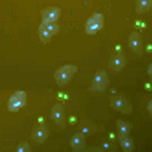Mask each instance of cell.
I'll use <instances>...</instances> for the list:
<instances>
[{"label": "cell", "instance_id": "cell-6", "mask_svg": "<svg viewBox=\"0 0 152 152\" xmlns=\"http://www.w3.org/2000/svg\"><path fill=\"white\" fill-rule=\"evenodd\" d=\"M126 64L124 55L121 52H116L113 54L110 59L109 67L113 72H118L122 70Z\"/></svg>", "mask_w": 152, "mask_h": 152}, {"label": "cell", "instance_id": "cell-9", "mask_svg": "<svg viewBox=\"0 0 152 152\" xmlns=\"http://www.w3.org/2000/svg\"><path fill=\"white\" fill-rule=\"evenodd\" d=\"M64 108L61 103H57L51 110V117L57 124L63 126L64 124Z\"/></svg>", "mask_w": 152, "mask_h": 152}, {"label": "cell", "instance_id": "cell-14", "mask_svg": "<svg viewBox=\"0 0 152 152\" xmlns=\"http://www.w3.org/2000/svg\"><path fill=\"white\" fill-rule=\"evenodd\" d=\"M151 8L152 0H136V9L138 13H145Z\"/></svg>", "mask_w": 152, "mask_h": 152}, {"label": "cell", "instance_id": "cell-3", "mask_svg": "<svg viewBox=\"0 0 152 152\" xmlns=\"http://www.w3.org/2000/svg\"><path fill=\"white\" fill-rule=\"evenodd\" d=\"M110 79L105 70H98L95 74L92 81L91 89L94 91L102 92L108 87Z\"/></svg>", "mask_w": 152, "mask_h": 152}, {"label": "cell", "instance_id": "cell-8", "mask_svg": "<svg viewBox=\"0 0 152 152\" xmlns=\"http://www.w3.org/2000/svg\"><path fill=\"white\" fill-rule=\"evenodd\" d=\"M128 45L132 51L140 54L142 49V38L140 34L137 31L132 32L129 37Z\"/></svg>", "mask_w": 152, "mask_h": 152}, {"label": "cell", "instance_id": "cell-20", "mask_svg": "<svg viewBox=\"0 0 152 152\" xmlns=\"http://www.w3.org/2000/svg\"><path fill=\"white\" fill-rule=\"evenodd\" d=\"M37 121H38V123H40V124H42V123H44V118L42 117H38Z\"/></svg>", "mask_w": 152, "mask_h": 152}, {"label": "cell", "instance_id": "cell-15", "mask_svg": "<svg viewBox=\"0 0 152 152\" xmlns=\"http://www.w3.org/2000/svg\"><path fill=\"white\" fill-rule=\"evenodd\" d=\"M38 33L40 40L44 44L49 42L53 36L47 30L42 23L40 24L38 28Z\"/></svg>", "mask_w": 152, "mask_h": 152}, {"label": "cell", "instance_id": "cell-13", "mask_svg": "<svg viewBox=\"0 0 152 152\" xmlns=\"http://www.w3.org/2000/svg\"><path fill=\"white\" fill-rule=\"evenodd\" d=\"M116 127L118 133V136H128L131 131L130 124L122 120L116 121Z\"/></svg>", "mask_w": 152, "mask_h": 152}, {"label": "cell", "instance_id": "cell-18", "mask_svg": "<svg viewBox=\"0 0 152 152\" xmlns=\"http://www.w3.org/2000/svg\"><path fill=\"white\" fill-rule=\"evenodd\" d=\"M147 110L149 113L152 116V99L149 101L147 104Z\"/></svg>", "mask_w": 152, "mask_h": 152}, {"label": "cell", "instance_id": "cell-12", "mask_svg": "<svg viewBox=\"0 0 152 152\" xmlns=\"http://www.w3.org/2000/svg\"><path fill=\"white\" fill-rule=\"evenodd\" d=\"M119 143L122 149L125 152H131L134 150L133 140L128 136H118Z\"/></svg>", "mask_w": 152, "mask_h": 152}, {"label": "cell", "instance_id": "cell-2", "mask_svg": "<svg viewBox=\"0 0 152 152\" xmlns=\"http://www.w3.org/2000/svg\"><path fill=\"white\" fill-rule=\"evenodd\" d=\"M110 105L113 109L123 114L130 115L134 111V108L129 100L121 95H115L109 98Z\"/></svg>", "mask_w": 152, "mask_h": 152}, {"label": "cell", "instance_id": "cell-1", "mask_svg": "<svg viewBox=\"0 0 152 152\" xmlns=\"http://www.w3.org/2000/svg\"><path fill=\"white\" fill-rule=\"evenodd\" d=\"M77 70V67L75 65H64L55 71L53 77L58 85L63 86L70 81Z\"/></svg>", "mask_w": 152, "mask_h": 152}, {"label": "cell", "instance_id": "cell-10", "mask_svg": "<svg viewBox=\"0 0 152 152\" xmlns=\"http://www.w3.org/2000/svg\"><path fill=\"white\" fill-rule=\"evenodd\" d=\"M70 145L75 151H80L85 147L86 144V136L82 132L75 133L70 140Z\"/></svg>", "mask_w": 152, "mask_h": 152}, {"label": "cell", "instance_id": "cell-16", "mask_svg": "<svg viewBox=\"0 0 152 152\" xmlns=\"http://www.w3.org/2000/svg\"><path fill=\"white\" fill-rule=\"evenodd\" d=\"M47 30L53 35H55L58 33L59 30V26L58 24L54 23H43Z\"/></svg>", "mask_w": 152, "mask_h": 152}, {"label": "cell", "instance_id": "cell-5", "mask_svg": "<svg viewBox=\"0 0 152 152\" xmlns=\"http://www.w3.org/2000/svg\"><path fill=\"white\" fill-rule=\"evenodd\" d=\"M104 24V17L100 14H94L89 18L86 24L85 30L86 33L93 35L101 29Z\"/></svg>", "mask_w": 152, "mask_h": 152}, {"label": "cell", "instance_id": "cell-22", "mask_svg": "<svg viewBox=\"0 0 152 152\" xmlns=\"http://www.w3.org/2000/svg\"></svg>", "mask_w": 152, "mask_h": 152}, {"label": "cell", "instance_id": "cell-21", "mask_svg": "<svg viewBox=\"0 0 152 152\" xmlns=\"http://www.w3.org/2000/svg\"><path fill=\"white\" fill-rule=\"evenodd\" d=\"M74 121H75V118H74V117H71V118L69 119V122H73Z\"/></svg>", "mask_w": 152, "mask_h": 152}, {"label": "cell", "instance_id": "cell-17", "mask_svg": "<svg viewBox=\"0 0 152 152\" xmlns=\"http://www.w3.org/2000/svg\"><path fill=\"white\" fill-rule=\"evenodd\" d=\"M16 150L17 152H29L31 148L27 142H23L18 145Z\"/></svg>", "mask_w": 152, "mask_h": 152}, {"label": "cell", "instance_id": "cell-4", "mask_svg": "<svg viewBox=\"0 0 152 152\" xmlns=\"http://www.w3.org/2000/svg\"><path fill=\"white\" fill-rule=\"evenodd\" d=\"M27 94L24 91H19L16 92L9 98L7 108L10 112L18 111L24 107L26 104Z\"/></svg>", "mask_w": 152, "mask_h": 152}, {"label": "cell", "instance_id": "cell-7", "mask_svg": "<svg viewBox=\"0 0 152 152\" xmlns=\"http://www.w3.org/2000/svg\"><path fill=\"white\" fill-rule=\"evenodd\" d=\"M61 15L60 9L56 7H50L43 10L42 12V23H54Z\"/></svg>", "mask_w": 152, "mask_h": 152}, {"label": "cell", "instance_id": "cell-11", "mask_svg": "<svg viewBox=\"0 0 152 152\" xmlns=\"http://www.w3.org/2000/svg\"><path fill=\"white\" fill-rule=\"evenodd\" d=\"M48 136V128L42 124L36 127L33 131V139L37 143H42L45 141Z\"/></svg>", "mask_w": 152, "mask_h": 152}, {"label": "cell", "instance_id": "cell-19", "mask_svg": "<svg viewBox=\"0 0 152 152\" xmlns=\"http://www.w3.org/2000/svg\"><path fill=\"white\" fill-rule=\"evenodd\" d=\"M147 72L148 75L152 78V62L147 67Z\"/></svg>", "mask_w": 152, "mask_h": 152}]
</instances>
